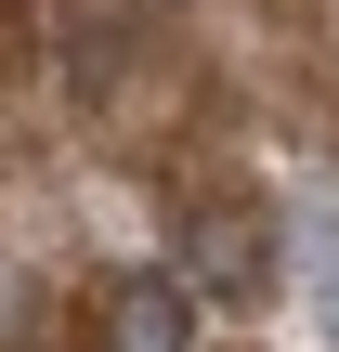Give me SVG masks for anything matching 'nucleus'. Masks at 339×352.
I'll use <instances>...</instances> for the list:
<instances>
[{
	"label": "nucleus",
	"instance_id": "obj_1",
	"mask_svg": "<svg viewBox=\"0 0 339 352\" xmlns=\"http://www.w3.org/2000/svg\"><path fill=\"white\" fill-rule=\"evenodd\" d=\"M105 352H196V287L157 261V274H118L105 287Z\"/></svg>",
	"mask_w": 339,
	"mask_h": 352
},
{
	"label": "nucleus",
	"instance_id": "obj_2",
	"mask_svg": "<svg viewBox=\"0 0 339 352\" xmlns=\"http://www.w3.org/2000/svg\"><path fill=\"white\" fill-rule=\"evenodd\" d=\"M170 274H183V287H209V300H261V274H274V261H261V235H248L235 209H196Z\"/></svg>",
	"mask_w": 339,
	"mask_h": 352
},
{
	"label": "nucleus",
	"instance_id": "obj_3",
	"mask_svg": "<svg viewBox=\"0 0 339 352\" xmlns=\"http://www.w3.org/2000/svg\"><path fill=\"white\" fill-rule=\"evenodd\" d=\"M314 327H327V340H339V287H327V300H314Z\"/></svg>",
	"mask_w": 339,
	"mask_h": 352
}]
</instances>
